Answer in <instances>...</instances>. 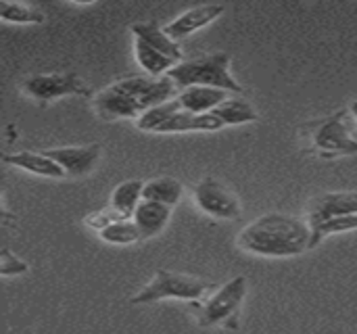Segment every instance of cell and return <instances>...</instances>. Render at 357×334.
<instances>
[{
	"mask_svg": "<svg viewBox=\"0 0 357 334\" xmlns=\"http://www.w3.org/2000/svg\"><path fill=\"white\" fill-rule=\"evenodd\" d=\"M176 82L167 75H130L113 82L109 88L100 90L94 96V109L100 119H128L142 117L153 107L174 100Z\"/></svg>",
	"mask_w": 357,
	"mask_h": 334,
	"instance_id": "cell-1",
	"label": "cell"
},
{
	"mask_svg": "<svg viewBox=\"0 0 357 334\" xmlns=\"http://www.w3.org/2000/svg\"><path fill=\"white\" fill-rule=\"evenodd\" d=\"M236 243L247 253L264 257H295L312 249V228L293 215L266 213L245 226Z\"/></svg>",
	"mask_w": 357,
	"mask_h": 334,
	"instance_id": "cell-2",
	"label": "cell"
},
{
	"mask_svg": "<svg viewBox=\"0 0 357 334\" xmlns=\"http://www.w3.org/2000/svg\"><path fill=\"white\" fill-rule=\"evenodd\" d=\"M349 109H339L328 117L307 121L299 128L305 153L322 159H335L343 155H357V136Z\"/></svg>",
	"mask_w": 357,
	"mask_h": 334,
	"instance_id": "cell-3",
	"label": "cell"
},
{
	"mask_svg": "<svg viewBox=\"0 0 357 334\" xmlns=\"http://www.w3.org/2000/svg\"><path fill=\"white\" fill-rule=\"evenodd\" d=\"M230 63H232L230 52H213L199 59L182 61L180 65L172 67L165 75L172 77L178 86H182V90L190 86H209V88L243 94L245 88L232 77Z\"/></svg>",
	"mask_w": 357,
	"mask_h": 334,
	"instance_id": "cell-4",
	"label": "cell"
},
{
	"mask_svg": "<svg viewBox=\"0 0 357 334\" xmlns=\"http://www.w3.org/2000/svg\"><path fill=\"white\" fill-rule=\"evenodd\" d=\"M209 289H211V284L199 276L159 268L155 272V278L138 295H134L130 303L132 305H146V303H157L163 299L197 301V299H203L209 293Z\"/></svg>",
	"mask_w": 357,
	"mask_h": 334,
	"instance_id": "cell-5",
	"label": "cell"
},
{
	"mask_svg": "<svg viewBox=\"0 0 357 334\" xmlns=\"http://www.w3.org/2000/svg\"><path fill=\"white\" fill-rule=\"evenodd\" d=\"M249 284L245 276H236L228 280L207 303L199 310V326L201 328H211L226 324L228 328H236V318L241 314L243 301L247 297Z\"/></svg>",
	"mask_w": 357,
	"mask_h": 334,
	"instance_id": "cell-6",
	"label": "cell"
},
{
	"mask_svg": "<svg viewBox=\"0 0 357 334\" xmlns=\"http://www.w3.org/2000/svg\"><path fill=\"white\" fill-rule=\"evenodd\" d=\"M23 92L38 100V103H50L63 96H90L88 86L82 77L75 73H36L23 79Z\"/></svg>",
	"mask_w": 357,
	"mask_h": 334,
	"instance_id": "cell-7",
	"label": "cell"
},
{
	"mask_svg": "<svg viewBox=\"0 0 357 334\" xmlns=\"http://www.w3.org/2000/svg\"><path fill=\"white\" fill-rule=\"evenodd\" d=\"M195 201L203 213L218 218V220H236L241 218V211H243L238 197L211 176L203 178L195 186Z\"/></svg>",
	"mask_w": 357,
	"mask_h": 334,
	"instance_id": "cell-8",
	"label": "cell"
},
{
	"mask_svg": "<svg viewBox=\"0 0 357 334\" xmlns=\"http://www.w3.org/2000/svg\"><path fill=\"white\" fill-rule=\"evenodd\" d=\"M357 213V192L341 190V192H324L312 199L310 205V228H318L326 220L354 215Z\"/></svg>",
	"mask_w": 357,
	"mask_h": 334,
	"instance_id": "cell-9",
	"label": "cell"
},
{
	"mask_svg": "<svg viewBox=\"0 0 357 334\" xmlns=\"http://www.w3.org/2000/svg\"><path fill=\"white\" fill-rule=\"evenodd\" d=\"M100 144H86V146H59L42 151L46 157L56 161L67 176H86L94 169L96 161L100 159Z\"/></svg>",
	"mask_w": 357,
	"mask_h": 334,
	"instance_id": "cell-10",
	"label": "cell"
},
{
	"mask_svg": "<svg viewBox=\"0 0 357 334\" xmlns=\"http://www.w3.org/2000/svg\"><path fill=\"white\" fill-rule=\"evenodd\" d=\"M224 13V4H201L195 6L190 10H184L182 15H178L172 23L165 25V33L178 42L203 27H207L209 23H213L220 15Z\"/></svg>",
	"mask_w": 357,
	"mask_h": 334,
	"instance_id": "cell-11",
	"label": "cell"
},
{
	"mask_svg": "<svg viewBox=\"0 0 357 334\" xmlns=\"http://www.w3.org/2000/svg\"><path fill=\"white\" fill-rule=\"evenodd\" d=\"M2 163L6 165H13V167H19L23 172H29V174H36V176H42V178H65V169L52 161L50 157H46L44 153H31V151H19V153H4L2 155Z\"/></svg>",
	"mask_w": 357,
	"mask_h": 334,
	"instance_id": "cell-12",
	"label": "cell"
},
{
	"mask_svg": "<svg viewBox=\"0 0 357 334\" xmlns=\"http://www.w3.org/2000/svg\"><path fill=\"white\" fill-rule=\"evenodd\" d=\"M228 94H230V92L220 90V88L190 86V88H184L176 98L180 100V105H182L184 111L203 115V113H211L213 109H218L220 105H224L226 100H230Z\"/></svg>",
	"mask_w": 357,
	"mask_h": 334,
	"instance_id": "cell-13",
	"label": "cell"
},
{
	"mask_svg": "<svg viewBox=\"0 0 357 334\" xmlns=\"http://www.w3.org/2000/svg\"><path fill=\"white\" fill-rule=\"evenodd\" d=\"M172 218V207L157 203V201H140V205L134 211V224L140 230L142 238H153L157 236L169 222Z\"/></svg>",
	"mask_w": 357,
	"mask_h": 334,
	"instance_id": "cell-14",
	"label": "cell"
},
{
	"mask_svg": "<svg viewBox=\"0 0 357 334\" xmlns=\"http://www.w3.org/2000/svg\"><path fill=\"white\" fill-rule=\"evenodd\" d=\"M130 29H132L134 38L144 40V42L151 44L155 50H159V52H163L165 56H169L176 65H180V63L184 61V52H182V48L178 46V42H174V40L165 33V29L159 27L157 21H140V23H134Z\"/></svg>",
	"mask_w": 357,
	"mask_h": 334,
	"instance_id": "cell-15",
	"label": "cell"
},
{
	"mask_svg": "<svg viewBox=\"0 0 357 334\" xmlns=\"http://www.w3.org/2000/svg\"><path fill=\"white\" fill-rule=\"evenodd\" d=\"M224 128V121L218 119L213 113H188V111H180L176 113L169 121H165L159 128V134H172V132H215Z\"/></svg>",
	"mask_w": 357,
	"mask_h": 334,
	"instance_id": "cell-16",
	"label": "cell"
},
{
	"mask_svg": "<svg viewBox=\"0 0 357 334\" xmlns=\"http://www.w3.org/2000/svg\"><path fill=\"white\" fill-rule=\"evenodd\" d=\"M142 180H126L121 182L113 195H111V209L121 218V220H132L136 207L142 201V190H144Z\"/></svg>",
	"mask_w": 357,
	"mask_h": 334,
	"instance_id": "cell-17",
	"label": "cell"
},
{
	"mask_svg": "<svg viewBox=\"0 0 357 334\" xmlns=\"http://www.w3.org/2000/svg\"><path fill=\"white\" fill-rule=\"evenodd\" d=\"M134 52H136V61L138 65L146 71V75L151 77H161L163 73H167L172 67H176V63L165 56L163 52L155 50L151 44H146L140 38H134Z\"/></svg>",
	"mask_w": 357,
	"mask_h": 334,
	"instance_id": "cell-18",
	"label": "cell"
},
{
	"mask_svg": "<svg viewBox=\"0 0 357 334\" xmlns=\"http://www.w3.org/2000/svg\"><path fill=\"white\" fill-rule=\"evenodd\" d=\"M182 190L184 188H182L180 180H176L172 176H161V178H155V180L144 184L142 199L144 201H157V203L174 207L182 197Z\"/></svg>",
	"mask_w": 357,
	"mask_h": 334,
	"instance_id": "cell-19",
	"label": "cell"
},
{
	"mask_svg": "<svg viewBox=\"0 0 357 334\" xmlns=\"http://www.w3.org/2000/svg\"><path fill=\"white\" fill-rule=\"evenodd\" d=\"M218 119L224 121V126H241L249 121H257V111L247 103V100H226L218 109L211 111Z\"/></svg>",
	"mask_w": 357,
	"mask_h": 334,
	"instance_id": "cell-20",
	"label": "cell"
},
{
	"mask_svg": "<svg viewBox=\"0 0 357 334\" xmlns=\"http://www.w3.org/2000/svg\"><path fill=\"white\" fill-rule=\"evenodd\" d=\"M182 111V105L178 98L169 100V103H163L159 107H153L151 111H146L142 117L136 119V128L142 130V132H159V128L169 121L176 113Z\"/></svg>",
	"mask_w": 357,
	"mask_h": 334,
	"instance_id": "cell-21",
	"label": "cell"
},
{
	"mask_svg": "<svg viewBox=\"0 0 357 334\" xmlns=\"http://www.w3.org/2000/svg\"><path fill=\"white\" fill-rule=\"evenodd\" d=\"M98 236L109 245H132L142 238L134 220H117L111 226H107L105 230H100Z\"/></svg>",
	"mask_w": 357,
	"mask_h": 334,
	"instance_id": "cell-22",
	"label": "cell"
},
{
	"mask_svg": "<svg viewBox=\"0 0 357 334\" xmlns=\"http://www.w3.org/2000/svg\"><path fill=\"white\" fill-rule=\"evenodd\" d=\"M0 19L6 23H42L44 13L23 2H0Z\"/></svg>",
	"mask_w": 357,
	"mask_h": 334,
	"instance_id": "cell-23",
	"label": "cell"
},
{
	"mask_svg": "<svg viewBox=\"0 0 357 334\" xmlns=\"http://www.w3.org/2000/svg\"><path fill=\"white\" fill-rule=\"evenodd\" d=\"M351 230H357V213L326 220L324 224L312 230V249H316L331 234H341V232H351Z\"/></svg>",
	"mask_w": 357,
	"mask_h": 334,
	"instance_id": "cell-24",
	"label": "cell"
},
{
	"mask_svg": "<svg viewBox=\"0 0 357 334\" xmlns=\"http://www.w3.org/2000/svg\"><path fill=\"white\" fill-rule=\"evenodd\" d=\"M29 272V266L19 259L10 249H2L0 253V276H23Z\"/></svg>",
	"mask_w": 357,
	"mask_h": 334,
	"instance_id": "cell-25",
	"label": "cell"
},
{
	"mask_svg": "<svg viewBox=\"0 0 357 334\" xmlns=\"http://www.w3.org/2000/svg\"><path fill=\"white\" fill-rule=\"evenodd\" d=\"M117 220H121V218H119L113 209H100V211L88 213V215L84 218V224H86L88 228L100 232V230H105L107 226H111V224L117 222Z\"/></svg>",
	"mask_w": 357,
	"mask_h": 334,
	"instance_id": "cell-26",
	"label": "cell"
},
{
	"mask_svg": "<svg viewBox=\"0 0 357 334\" xmlns=\"http://www.w3.org/2000/svg\"><path fill=\"white\" fill-rule=\"evenodd\" d=\"M349 111H351V115H354V117H356V119H357V100H354V103H351Z\"/></svg>",
	"mask_w": 357,
	"mask_h": 334,
	"instance_id": "cell-27",
	"label": "cell"
}]
</instances>
